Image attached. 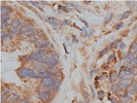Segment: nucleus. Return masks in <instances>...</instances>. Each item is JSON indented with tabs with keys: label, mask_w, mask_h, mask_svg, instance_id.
<instances>
[{
	"label": "nucleus",
	"mask_w": 137,
	"mask_h": 103,
	"mask_svg": "<svg viewBox=\"0 0 137 103\" xmlns=\"http://www.w3.org/2000/svg\"><path fill=\"white\" fill-rule=\"evenodd\" d=\"M85 3H86V4H90V3H91V1H86Z\"/></svg>",
	"instance_id": "nucleus-46"
},
{
	"label": "nucleus",
	"mask_w": 137,
	"mask_h": 103,
	"mask_svg": "<svg viewBox=\"0 0 137 103\" xmlns=\"http://www.w3.org/2000/svg\"><path fill=\"white\" fill-rule=\"evenodd\" d=\"M29 60L33 61V62H36V53L35 52H33L29 55Z\"/></svg>",
	"instance_id": "nucleus-30"
},
{
	"label": "nucleus",
	"mask_w": 137,
	"mask_h": 103,
	"mask_svg": "<svg viewBox=\"0 0 137 103\" xmlns=\"http://www.w3.org/2000/svg\"><path fill=\"white\" fill-rule=\"evenodd\" d=\"M36 30L34 28V26L31 24H25L20 28V34L23 37H32L35 35Z\"/></svg>",
	"instance_id": "nucleus-2"
},
{
	"label": "nucleus",
	"mask_w": 137,
	"mask_h": 103,
	"mask_svg": "<svg viewBox=\"0 0 137 103\" xmlns=\"http://www.w3.org/2000/svg\"><path fill=\"white\" fill-rule=\"evenodd\" d=\"M124 66L135 68L137 66V55L134 54H127L124 58Z\"/></svg>",
	"instance_id": "nucleus-3"
},
{
	"label": "nucleus",
	"mask_w": 137,
	"mask_h": 103,
	"mask_svg": "<svg viewBox=\"0 0 137 103\" xmlns=\"http://www.w3.org/2000/svg\"><path fill=\"white\" fill-rule=\"evenodd\" d=\"M121 40L122 39H116V40H114V41H112V42L109 44V47H110V50H114V49H116V47L119 46V44L121 43Z\"/></svg>",
	"instance_id": "nucleus-19"
},
{
	"label": "nucleus",
	"mask_w": 137,
	"mask_h": 103,
	"mask_svg": "<svg viewBox=\"0 0 137 103\" xmlns=\"http://www.w3.org/2000/svg\"><path fill=\"white\" fill-rule=\"evenodd\" d=\"M47 20V22H49L53 27H57V26H59L60 24H59V21H58V19H56V18H53V17H49L46 19Z\"/></svg>",
	"instance_id": "nucleus-16"
},
{
	"label": "nucleus",
	"mask_w": 137,
	"mask_h": 103,
	"mask_svg": "<svg viewBox=\"0 0 137 103\" xmlns=\"http://www.w3.org/2000/svg\"><path fill=\"white\" fill-rule=\"evenodd\" d=\"M37 96L43 103H47V102H50L52 100L53 93L51 91H47V90H38L37 91Z\"/></svg>",
	"instance_id": "nucleus-5"
},
{
	"label": "nucleus",
	"mask_w": 137,
	"mask_h": 103,
	"mask_svg": "<svg viewBox=\"0 0 137 103\" xmlns=\"http://www.w3.org/2000/svg\"><path fill=\"white\" fill-rule=\"evenodd\" d=\"M102 67H103V68H106V67H108V65L105 63V64H103V66H102Z\"/></svg>",
	"instance_id": "nucleus-45"
},
{
	"label": "nucleus",
	"mask_w": 137,
	"mask_h": 103,
	"mask_svg": "<svg viewBox=\"0 0 137 103\" xmlns=\"http://www.w3.org/2000/svg\"><path fill=\"white\" fill-rule=\"evenodd\" d=\"M123 27H124V23H119V24H116L114 26V29L115 30H120L121 28H123Z\"/></svg>",
	"instance_id": "nucleus-36"
},
{
	"label": "nucleus",
	"mask_w": 137,
	"mask_h": 103,
	"mask_svg": "<svg viewBox=\"0 0 137 103\" xmlns=\"http://www.w3.org/2000/svg\"><path fill=\"white\" fill-rule=\"evenodd\" d=\"M20 61H21V62L30 61V60H29V56H20Z\"/></svg>",
	"instance_id": "nucleus-34"
},
{
	"label": "nucleus",
	"mask_w": 137,
	"mask_h": 103,
	"mask_svg": "<svg viewBox=\"0 0 137 103\" xmlns=\"http://www.w3.org/2000/svg\"><path fill=\"white\" fill-rule=\"evenodd\" d=\"M36 62L41 64H45L46 59L49 57V51L47 50H37L36 52Z\"/></svg>",
	"instance_id": "nucleus-6"
},
{
	"label": "nucleus",
	"mask_w": 137,
	"mask_h": 103,
	"mask_svg": "<svg viewBox=\"0 0 137 103\" xmlns=\"http://www.w3.org/2000/svg\"><path fill=\"white\" fill-rule=\"evenodd\" d=\"M134 96L128 92H125V94H122L120 96V103H131L133 101Z\"/></svg>",
	"instance_id": "nucleus-9"
},
{
	"label": "nucleus",
	"mask_w": 137,
	"mask_h": 103,
	"mask_svg": "<svg viewBox=\"0 0 137 103\" xmlns=\"http://www.w3.org/2000/svg\"><path fill=\"white\" fill-rule=\"evenodd\" d=\"M18 103H31V102H30V99L28 97H25V98H23V99L20 100Z\"/></svg>",
	"instance_id": "nucleus-32"
},
{
	"label": "nucleus",
	"mask_w": 137,
	"mask_h": 103,
	"mask_svg": "<svg viewBox=\"0 0 137 103\" xmlns=\"http://www.w3.org/2000/svg\"><path fill=\"white\" fill-rule=\"evenodd\" d=\"M127 4L130 5V8H131L132 10H134V9L137 8V2L136 1H128Z\"/></svg>",
	"instance_id": "nucleus-24"
},
{
	"label": "nucleus",
	"mask_w": 137,
	"mask_h": 103,
	"mask_svg": "<svg viewBox=\"0 0 137 103\" xmlns=\"http://www.w3.org/2000/svg\"><path fill=\"white\" fill-rule=\"evenodd\" d=\"M7 13H10V8L8 7V6L2 5L1 6V16L2 15H7Z\"/></svg>",
	"instance_id": "nucleus-22"
},
{
	"label": "nucleus",
	"mask_w": 137,
	"mask_h": 103,
	"mask_svg": "<svg viewBox=\"0 0 137 103\" xmlns=\"http://www.w3.org/2000/svg\"><path fill=\"white\" fill-rule=\"evenodd\" d=\"M80 30H81V36H83V37H87V36H89V32H88V30H87L86 27L81 28Z\"/></svg>",
	"instance_id": "nucleus-29"
},
{
	"label": "nucleus",
	"mask_w": 137,
	"mask_h": 103,
	"mask_svg": "<svg viewBox=\"0 0 137 103\" xmlns=\"http://www.w3.org/2000/svg\"><path fill=\"white\" fill-rule=\"evenodd\" d=\"M35 46H36V49H38V50H47L51 46V42H50V40L47 38L43 37V38H40V39H38L36 41Z\"/></svg>",
	"instance_id": "nucleus-7"
},
{
	"label": "nucleus",
	"mask_w": 137,
	"mask_h": 103,
	"mask_svg": "<svg viewBox=\"0 0 137 103\" xmlns=\"http://www.w3.org/2000/svg\"><path fill=\"white\" fill-rule=\"evenodd\" d=\"M78 20L80 21V22L81 23H83V24H85V26H86V28H88V27H89V23L87 22V21L86 20H84L83 18H80V17H78Z\"/></svg>",
	"instance_id": "nucleus-37"
},
{
	"label": "nucleus",
	"mask_w": 137,
	"mask_h": 103,
	"mask_svg": "<svg viewBox=\"0 0 137 103\" xmlns=\"http://www.w3.org/2000/svg\"><path fill=\"white\" fill-rule=\"evenodd\" d=\"M127 92L130 93L131 95H133V96L137 95V80H134L132 82V85L129 87V89L127 90Z\"/></svg>",
	"instance_id": "nucleus-11"
},
{
	"label": "nucleus",
	"mask_w": 137,
	"mask_h": 103,
	"mask_svg": "<svg viewBox=\"0 0 137 103\" xmlns=\"http://www.w3.org/2000/svg\"><path fill=\"white\" fill-rule=\"evenodd\" d=\"M100 77V79H104V78H107V77H109L108 76V74H107V72H103L101 74V76H99Z\"/></svg>",
	"instance_id": "nucleus-39"
},
{
	"label": "nucleus",
	"mask_w": 137,
	"mask_h": 103,
	"mask_svg": "<svg viewBox=\"0 0 137 103\" xmlns=\"http://www.w3.org/2000/svg\"><path fill=\"white\" fill-rule=\"evenodd\" d=\"M17 74L18 76H20L21 78H39L38 72H36L34 69H31V68L28 67H20L17 69Z\"/></svg>",
	"instance_id": "nucleus-1"
},
{
	"label": "nucleus",
	"mask_w": 137,
	"mask_h": 103,
	"mask_svg": "<svg viewBox=\"0 0 137 103\" xmlns=\"http://www.w3.org/2000/svg\"><path fill=\"white\" fill-rule=\"evenodd\" d=\"M128 54H134V55H137V44L135 42H133L130 46V50L128 52Z\"/></svg>",
	"instance_id": "nucleus-18"
},
{
	"label": "nucleus",
	"mask_w": 137,
	"mask_h": 103,
	"mask_svg": "<svg viewBox=\"0 0 137 103\" xmlns=\"http://www.w3.org/2000/svg\"><path fill=\"white\" fill-rule=\"evenodd\" d=\"M109 51H110V47H109V45H108V46H106V47H105V49H103L102 51H100V52H99V58H102V57H103L104 55H106Z\"/></svg>",
	"instance_id": "nucleus-23"
},
{
	"label": "nucleus",
	"mask_w": 137,
	"mask_h": 103,
	"mask_svg": "<svg viewBox=\"0 0 137 103\" xmlns=\"http://www.w3.org/2000/svg\"><path fill=\"white\" fill-rule=\"evenodd\" d=\"M93 32H94V30H93V29L89 31V36H90V35H92V34H93Z\"/></svg>",
	"instance_id": "nucleus-44"
},
{
	"label": "nucleus",
	"mask_w": 137,
	"mask_h": 103,
	"mask_svg": "<svg viewBox=\"0 0 137 103\" xmlns=\"http://www.w3.org/2000/svg\"><path fill=\"white\" fill-rule=\"evenodd\" d=\"M72 39H73V40H72V43H78V40L76 39L75 35H73V36H72Z\"/></svg>",
	"instance_id": "nucleus-41"
},
{
	"label": "nucleus",
	"mask_w": 137,
	"mask_h": 103,
	"mask_svg": "<svg viewBox=\"0 0 137 103\" xmlns=\"http://www.w3.org/2000/svg\"><path fill=\"white\" fill-rule=\"evenodd\" d=\"M34 68H35V69H37L38 72L39 71H42V70H45L44 66L41 63H38V62H34Z\"/></svg>",
	"instance_id": "nucleus-21"
},
{
	"label": "nucleus",
	"mask_w": 137,
	"mask_h": 103,
	"mask_svg": "<svg viewBox=\"0 0 137 103\" xmlns=\"http://www.w3.org/2000/svg\"><path fill=\"white\" fill-rule=\"evenodd\" d=\"M58 7H59V9L63 10V11H65V12H70V11H71V9H70V8H68L66 5H59Z\"/></svg>",
	"instance_id": "nucleus-28"
},
{
	"label": "nucleus",
	"mask_w": 137,
	"mask_h": 103,
	"mask_svg": "<svg viewBox=\"0 0 137 103\" xmlns=\"http://www.w3.org/2000/svg\"><path fill=\"white\" fill-rule=\"evenodd\" d=\"M110 91L112 92V93H114V94H116V95H120L121 96V90H120V88H119V86H118V84H112L111 86H110Z\"/></svg>",
	"instance_id": "nucleus-17"
},
{
	"label": "nucleus",
	"mask_w": 137,
	"mask_h": 103,
	"mask_svg": "<svg viewBox=\"0 0 137 103\" xmlns=\"http://www.w3.org/2000/svg\"><path fill=\"white\" fill-rule=\"evenodd\" d=\"M131 15H132V11H131V10H127V11H125V12H123L122 15L120 16V20L123 21V20H125V19L129 18Z\"/></svg>",
	"instance_id": "nucleus-20"
},
{
	"label": "nucleus",
	"mask_w": 137,
	"mask_h": 103,
	"mask_svg": "<svg viewBox=\"0 0 137 103\" xmlns=\"http://www.w3.org/2000/svg\"><path fill=\"white\" fill-rule=\"evenodd\" d=\"M118 79V73L116 71H111L109 73V81H110V84H115V80Z\"/></svg>",
	"instance_id": "nucleus-15"
},
{
	"label": "nucleus",
	"mask_w": 137,
	"mask_h": 103,
	"mask_svg": "<svg viewBox=\"0 0 137 103\" xmlns=\"http://www.w3.org/2000/svg\"><path fill=\"white\" fill-rule=\"evenodd\" d=\"M97 73H99V69H93V70H91V72H90V77H93L94 75H96Z\"/></svg>",
	"instance_id": "nucleus-33"
},
{
	"label": "nucleus",
	"mask_w": 137,
	"mask_h": 103,
	"mask_svg": "<svg viewBox=\"0 0 137 103\" xmlns=\"http://www.w3.org/2000/svg\"><path fill=\"white\" fill-rule=\"evenodd\" d=\"M63 46H64V50H65V53L66 54H69V52L67 51V46H66V43H63Z\"/></svg>",
	"instance_id": "nucleus-42"
},
{
	"label": "nucleus",
	"mask_w": 137,
	"mask_h": 103,
	"mask_svg": "<svg viewBox=\"0 0 137 103\" xmlns=\"http://www.w3.org/2000/svg\"><path fill=\"white\" fill-rule=\"evenodd\" d=\"M20 100V95L18 94H9L8 97H7V100H6V103H16V102H19Z\"/></svg>",
	"instance_id": "nucleus-10"
},
{
	"label": "nucleus",
	"mask_w": 137,
	"mask_h": 103,
	"mask_svg": "<svg viewBox=\"0 0 137 103\" xmlns=\"http://www.w3.org/2000/svg\"><path fill=\"white\" fill-rule=\"evenodd\" d=\"M23 21L22 20H20L19 18H15V19H12L11 20V22H10V26L12 27H16V28H21V27L23 26Z\"/></svg>",
	"instance_id": "nucleus-13"
},
{
	"label": "nucleus",
	"mask_w": 137,
	"mask_h": 103,
	"mask_svg": "<svg viewBox=\"0 0 137 103\" xmlns=\"http://www.w3.org/2000/svg\"><path fill=\"white\" fill-rule=\"evenodd\" d=\"M97 97L99 100H103L104 97H105V92L104 91H98L97 93Z\"/></svg>",
	"instance_id": "nucleus-25"
},
{
	"label": "nucleus",
	"mask_w": 137,
	"mask_h": 103,
	"mask_svg": "<svg viewBox=\"0 0 137 103\" xmlns=\"http://www.w3.org/2000/svg\"><path fill=\"white\" fill-rule=\"evenodd\" d=\"M119 49H120L121 51H124V50L126 49V44H125L124 42H121V43L119 44Z\"/></svg>",
	"instance_id": "nucleus-38"
},
{
	"label": "nucleus",
	"mask_w": 137,
	"mask_h": 103,
	"mask_svg": "<svg viewBox=\"0 0 137 103\" xmlns=\"http://www.w3.org/2000/svg\"><path fill=\"white\" fill-rule=\"evenodd\" d=\"M79 103H83V102H79Z\"/></svg>",
	"instance_id": "nucleus-48"
},
{
	"label": "nucleus",
	"mask_w": 137,
	"mask_h": 103,
	"mask_svg": "<svg viewBox=\"0 0 137 103\" xmlns=\"http://www.w3.org/2000/svg\"><path fill=\"white\" fill-rule=\"evenodd\" d=\"M59 59H60V56L57 53H53L52 55H49L45 62L46 67H57L59 64Z\"/></svg>",
	"instance_id": "nucleus-4"
},
{
	"label": "nucleus",
	"mask_w": 137,
	"mask_h": 103,
	"mask_svg": "<svg viewBox=\"0 0 137 103\" xmlns=\"http://www.w3.org/2000/svg\"><path fill=\"white\" fill-rule=\"evenodd\" d=\"M9 91H10V89H9V87H5V86H3V88H2V95H9Z\"/></svg>",
	"instance_id": "nucleus-26"
},
{
	"label": "nucleus",
	"mask_w": 137,
	"mask_h": 103,
	"mask_svg": "<svg viewBox=\"0 0 137 103\" xmlns=\"http://www.w3.org/2000/svg\"><path fill=\"white\" fill-rule=\"evenodd\" d=\"M108 100H110L112 103H118V101H116V100H114V99H112V98H110V97L108 98Z\"/></svg>",
	"instance_id": "nucleus-43"
},
{
	"label": "nucleus",
	"mask_w": 137,
	"mask_h": 103,
	"mask_svg": "<svg viewBox=\"0 0 137 103\" xmlns=\"http://www.w3.org/2000/svg\"><path fill=\"white\" fill-rule=\"evenodd\" d=\"M69 24H70V21L69 20H64L63 22L60 24V26L61 27H64V26H67V25H69Z\"/></svg>",
	"instance_id": "nucleus-35"
},
{
	"label": "nucleus",
	"mask_w": 137,
	"mask_h": 103,
	"mask_svg": "<svg viewBox=\"0 0 137 103\" xmlns=\"http://www.w3.org/2000/svg\"><path fill=\"white\" fill-rule=\"evenodd\" d=\"M131 85H132V79H121L118 82V86L122 92H127V90Z\"/></svg>",
	"instance_id": "nucleus-8"
},
{
	"label": "nucleus",
	"mask_w": 137,
	"mask_h": 103,
	"mask_svg": "<svg viewBox=\"0 0 137 103\" xmlns=\"http://www.w3.org/2000/svg\"><path fill=\"white\" fill-rule=\"evenodd\" d=\"M112 19H113V13H108V15L104 18V22L105 23H108V22H110Z\"/></svg>",
	"instance_id": "nucleus-27"
},
{
	"label": "nucleus",
	"mask_w": 137,
	"mask_h": 103,
	"mask_svg": "<svg viewBox=\"0 0 137 103\" xmlns=\"http://www.w3.org/2000/svg\"><path fill=\"white\" fill-rule=\"evenodd\" d=\"M38 75H39V78L40 79H44V78H51L52 76H53V74L47 70V69H45V70H42V71H39L38 72Z\"/></svg>",
	"instance_id": "nucleus-12"
},
{
	"label": "nucleus",
	"mask_w": 137,
	"mask_h": 103,
	"mask_svg": "<svg viewBox=\"0 0 137 103\" xmlns=\"http://www.w3.org/2000/svg\"><path fill=\"white\" fill-rule=\"evenodd\" d=\"M134 42H135V43H136V44H137V38H136V39H135V41H134Z\"/></svg>",
	"instance_id": "nucleus-47"
},
{
	"label": "nucleus",
	"mask_w": 137,
	"mask_h": 103,
	"mask_svg": "<svg viewBox=\"0 0 137 103\" xmlns=\"http://www.w3.org/2000/svg\"><path fill=\"white\" fill-rule=\"evenodd\" d=\"M30 3H31L33 6H35V7H37V8H40V5H41L39 2H33V1H32V2H30Z\"/></svg>",
	"instance_id": "nucleus-40"
},
{
	"label": "nucleus",
	"mask_w": 137,
	"mask_h": 103,
	"mask_svg": "<svg viewBox=\"0 0 137 103\" xmlns=\"http://www.w3.org/2000/svg\"><path fill=\"white\" fill-rule=\"evenodd\" d=\"M116 60V58H115V54L113 53V54H111L110 56H109V58L107 59V63H110V62H113V61H115Z\"/></svg>",
	"instance_id": "nucleus-31"
},
{
	"label": "nucleus",
	"mask_w": 137,
	"mask_h": 103,
	"mask_svg": "<svg viewBox=\"0 0 137 103\" xmlns=\"http://www.w3.org/2000/svg\"><path fill=\"white\" fill-rule=\"evenodd\" d=\"M7 33H9V34H11V35L13 36V35H17V34H20V29L19 28H16V27H12V26H8L7 28Z\"/></svg>",
	"instance_id": "nucleus-14"
}]
</instances>
